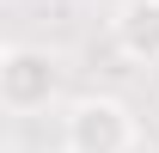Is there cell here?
Masks as SVG:
<instances>
[{
    "label": "cell",
    "instance_id": "obj_2",
    "mask_svg": "<svg viewBox=\"0 0 159 153\" xmlns=\"http://www.w3.org/2000/svg\"><path fill=\"white\" fill-rule=\"evenodd\" d=\"M61 141H67V153H129L135 147V116H129L122 98H104V92L80 98L61 123Z\"/></svg>",
    "mask_w": 159,
    "mask_h": 153
},
{
    "label": "cell",
    "instance_id": "obj_1",
    "mask_svg": "<svg viewBox=\"0 0 159 153\" xmlns=\"http://www.w3.org/2000/svg\"><path fill=\"white\" fill-rule=\"evenodd\" d=\"M55 86H61V67H55L49 49H31V43H6V49H0V104L12 116L49 110Z\"/></svg>",
    "mask_w": 159,
    "mask_h": 153
},
{
    "label": "cell",
    "instance_id": "obj_3",
    "mask_svg": "<svg viewBox=\"0 0 159 153\" xmlns=\"http://www.w3.org/2000/svg\"><path fill=\"white\" fill-rule=\"evenodd\" d=\"M116 49L129 61H159V0H122L116 12Z\"/></svg>",
    "mask_w": 159,
    "mask_h": 153
}]
</instances>
